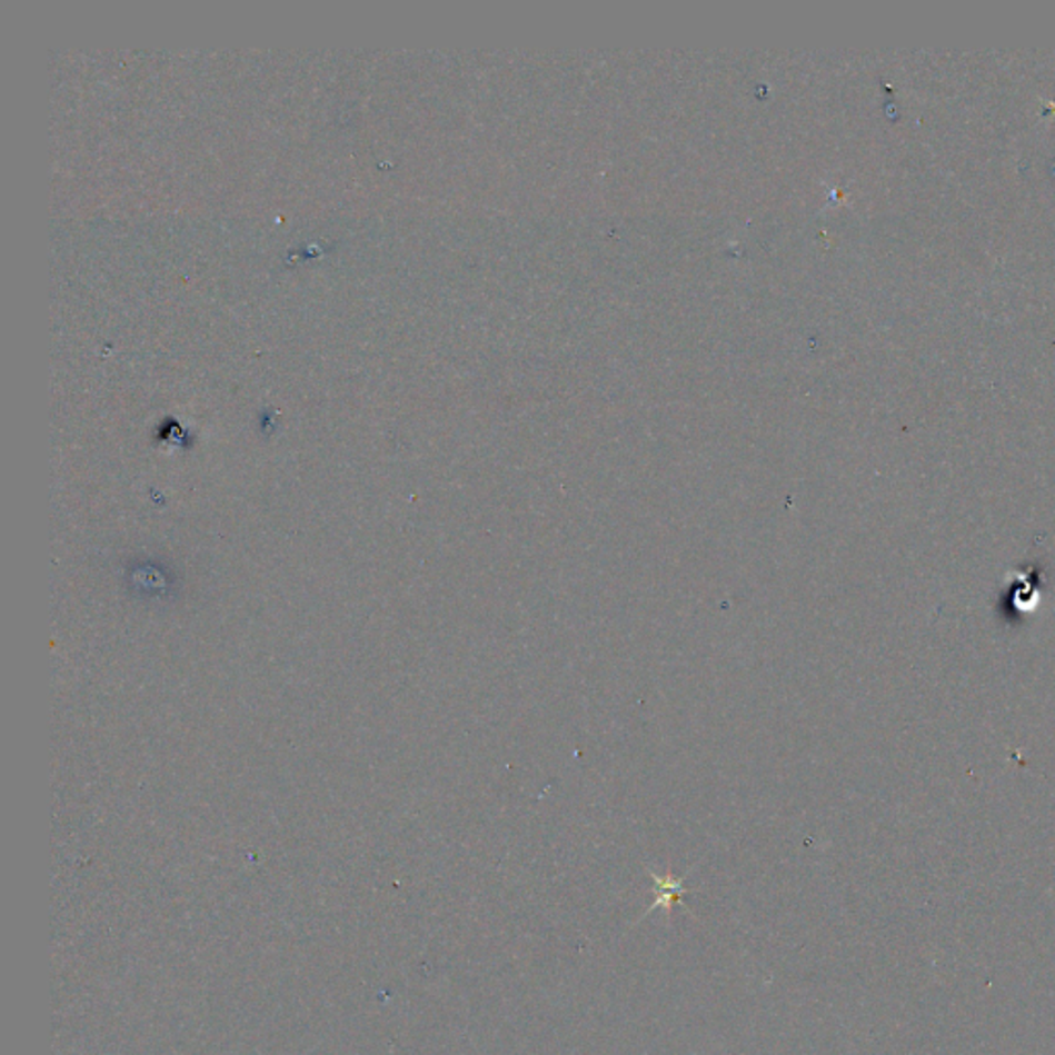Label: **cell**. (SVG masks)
Masks as SVG:
<instances>
[{"label":"cell","mask_w":1055,"mask_h":1055,"mask_svg":"<svg viewBox=\"0 0 1055 1055\" xmlns=\"http://www.w3.org/2000/svg\"><path fill=\"white\" fill-rule=\"evenodd\" d=\"M648 874L649 878L654 880V885H656L658 895H656L654 903L646 909V914L639 917V922L646 919V917L654 914V912H658V909H664V912L670 914L673 903H683V897H685L687 893H690L689 888L685 887V878H675L673 874L660 876V874H656L654 870H648Z\"/></svg>","instance_id":"obj_1"}]
</instances>
